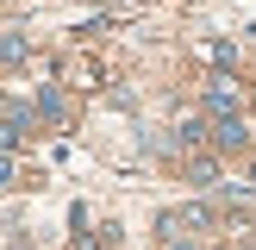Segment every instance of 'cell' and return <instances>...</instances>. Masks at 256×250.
<instances>
[{
	"instance_id": "52a82bcc",
	"label": "cell",
	"mask_w": 256,
	"mask_h": 250,
	"mask_svg": "<svg viewBox=\"0 0 256 250\" xmlns=\"http://www.w3.org/2000/svg\"><path fill=\"white\" fill-rule=\"evenodd\" d=\"M6 182H12V162H6V156H0V188H6Z\"/></svg>"
},
{
	"instance_id": "ba28073f",
	"label": "cell",
	"mask_w": 256,
	"mask_h": 250,
	"mask_svg": "<svg viewBox=\"0 0 256 250\" xmlns=\"http://www.w3.org/2000/svg\"><path fill=\"white\" fill-rule=\"evenodd\" d=\"M250 182H256V162H250Z\"/></svg>"
},
{
	"instance_id": "277c9868",
	"label": "cell",
	"mask_w": 256,
	"mask_h": 250,
	"mask_svg": "<svg viewBox=\"0 0 256 250\" xmlns=\"http://www.w3.org/2000/svg\"><path fill=\"white\" fill-rule=\"evenodd\" d=\"M188 182H194V188H212V182H219V162H212V156H194V162H188Z\"/></svg>"
},
{
	"instance_id": "7a4b0ae2",
	"label": "cell",
	"mask_w": 256,
	"mask_h": 250,
	"mask_svg": "<svg viewBox=\"0 0 256 250\" xmlns=\"http://www.w3.org/2000/svg\"><path fill=\"white\" fill-rule=\"evenodd\" d=\"M244 144H250V132L238 119H212V150H219V156H238Z\"/></svg>"
},
{
	"instance_id": "8992f818",
	"label": "cell",
	"mask_w": 256,
	"mask_h": 250,
	"mask_svg": "<svg viewBox=\"0 0 256 250\" xmlns=\"http://www.w3.org/2000/svg\"><path fill=\"white\" fill-rule=\"evenodd\" d=\"M112 232H75V250H106Z\"/></svg>"
},
{
	"instance_id": "5b68a950",
	"label": "cell",
	"mask_w": 256,
	"mask_h": 250,
	"mask_svg": "<svg viewBox=\"0 0 256 250\" xmlns=\"http://www.w3.org/2000/svg\"><path fill=\"white\" fill-rule=\"evenodd\" d=\"M0 62H25V38H12V32L0 38Z\"/></svg>"
},
{
	"instance_id": "6da1fadb",
	"label": "cell",
	"mask_w": 256,
	"mask_h": 250,
	"mask_svg": "<svg viewBox=\"0 0 256 250\" xmlns=\"http://www.w3.org/2000/svg\"><path fill=\"white\" fill-rule=\"evenodd\" d=\"M238 106H244V88H238L232 75H212L206 82V112L212 119H238Z\"/></svg>"
},
{
	"instance_id": "3957f363",
	"label": "cell",
	"mask_w": 256,
	"mask_h": 250,
	"mask_svg": "<svg viewBox=\"0 0 256 250\" xmlns=\"http://www.w3.org/2000/svg\"><path fill=\"white\" fill-rule=\"evenodd\" d=\"M25 132H32V112H0V150H12Z\"/></svg>"
}]
</instances>
